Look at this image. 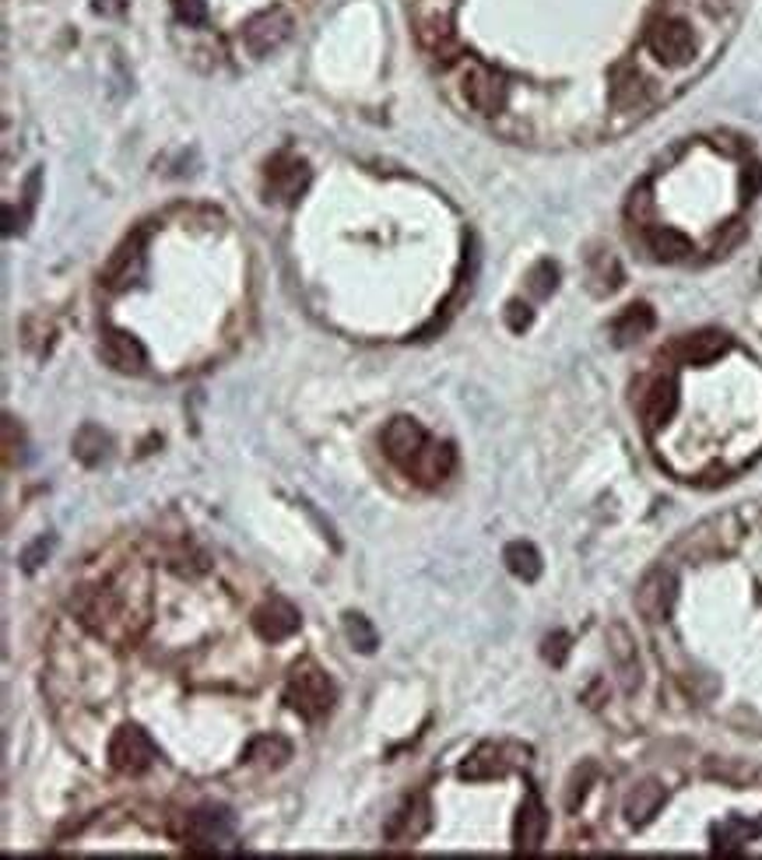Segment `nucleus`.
<instances>
[{
	"label": "nucleus",
	"mask_w": 762,
	"mask_h": 860,
	"mask_svg": "<svg viewBox=\"0 0 762 860\" xmlns=\"http://www.w3.org/2000/svg\"><path fill=\"white\" fill-rule=\"evenodd\" d=\"M158 759L155 741L141 727H120L110 738V762L127 777H141Z\"/></svg>",
	"instance_id": "5"
},
{
	"label": "nucleus",
	"mask_w": 762,
	"mask_h": 860,
	"mask_svg": "<svg viewBox=\"0 0 762 860\" xmlns=\"http://www.w3.org/2000/svg\"><path fill=\"white\" fill-rule=\"evenodd\" d=\"M671 604H675V577L668 569H653L636 590V607L647 622H664L671 615Z\"/></svg>",
	"instance_id": "10"
},
{
	"label": "nucleus",
	"mask_w": 762,
	"mask_h": 860,
	"mask_svg": "<svg viewBox=\"0 0 762 860\" xmlns=\"http://www.w3.org/2000/svg\"><path fill=\"white\" fill-rule=\"evenodd\" d=\"M254 629L260 633V639H268V643H285L289 636L299 633V612L289 601L271 597L254 612Z\"/></svg>",
	"instance_id": "12"
},
{
	"label": "nucleus",
	"mask_w": 762,
	"mask_h": 860,
	"mask_svg": "<svg viewBox=\"0 0 762 860\" xmlns=\"http://www.w3.org/2000/svg\"><path fill=\"white\" fill-rule=\"evenodd\" d=\"M545 833H548V815L541 808L538 794H527L524 808L517 815V826H513V844H517V850L530 853L545 844Z\"/></svg>",
	"instance_id": "18"
},
{
	"label": "nucleus",
	"mask_w": 762,
	"mask_h": 860,
	"mask_svg": "<svg viewBox=\"0 0 762 860\" xmlns=\"http://www.w3.org/2000/svg\"><path fill=\"white\" fill-rule=\"evenodd\" d=\"M433 826V808L429 801H425V794H415L404 801V808L397 815H390L383 836L390 839V844H415V839H422L425 833H429Z\"/></svg>",
	"instance_id": "9"
},
{
	"label": "nucleus",
	"mask_w": 762,
	"mask_h": 860,
	"mask_svg": "<svg viewBox=\"0 0 762 860\" xmlns=\"http://www.w3.org/2000/svg\"><path fill=\"white\" fill-rule=\"evenodd\" d=\"M556 281H559V267L552 264V260H541L535 271H530V289H535L538 295H548L556 289Z\"/></svg>",
	"instance_id": "27"
},
{
	"label": "nucleus",
	"mask_w": 762,
	"mask_h": 860,
	"mask_svg": "<svg viewBox=\"0 0 762 860\" xmlns=\"http://www.w3.org/2000/svg\"><path fill=\"white\" fill-rule=\"evenodd\" d=\"M127 572L110 583V587H96L85 590L78 597V615L92 633H99L110 643H131L141 629H145V583L137 590H131Z\"/></svg>",
	"instance_id": "1"
},
{
	"label": "nucleus",
	"mask_w": 762,
	"mask_h": 860,
	"mask_svg": "<svg viewBox=\"0 0 762 860\" xmlns=\"http://www.w3.org/2000/svg\"><path fill=\"white\" fill-rule=\"evenodd\" d=\"M292 756V745L285 738H278V734H271V738H257L250 745V751H246V759H260L264 766H281Z\"/></svg>",
	"instance_id": "25"
},
{
	"label": "nucleus",
	"mask_w": 762,
	"mask_h": 860,
	"mask_svg": "<svg viewBox=\"0 0 762 860\" xmlns=\"http://www.w3.org/2000/svg\"><path fill=\"white\" fill-rule=\"evenodd\" d=\"M460 96H464L468 110L482 113V116H500L506 110L509 102V88L503 85V78L495 75L492 67L478 64V60H468L464 67H460Z\"/></svg>",
	"instance_id": "3"
},
{
	"label": "nucleus",
	"mask_w": 762,
	"mask_h": 860,
	"mask_svg": "<svg viewBox=\"0 0 762 860\" xmlns=\"http://www.w3.org/2000/svg\"><path fill=\"white\" fill-rule=\"evenodd\" d=\"M453 468H457V454H453V446H447V443H425L422 446V454L412 460V463H404V474H412L418 485H425V489H436V485H442L450 474H453Z\"/></svg>",
	"instance_id": "8"
},
{
	"label": "nucleus",
	"mask_w": 762,
	"mask_h": 860,
	"mask_svg": "<svg viewBox=\"0 0 762 860\" xmlns=\"http://www.w3.org/2000/svg\"><path fill=\"white\" fill-rule=\"evenodd\" d=\"M289 35H292V18L281 8H271V11L257 14L254 22H246L243 43L254 57H268V53H274L281 43L289 40Z\"/></svg>",
	"instance_id": "7"
},
{
	"label": "nucleus",
	"mask_w": 762,
	"mask_h": 860,
	"mask_svg": "<svg viewBox=\"0 0 762 860\" xmlns=\"http://www.w3.org/2000/svg\"><path fill=\"white\" fill-rule=\"evenodd\" d=\"M468 780H489L495 773H503V762H500V748L495 745H482L474 751V756L464 762V769H460Z\"/></svg>",
	"instance_id": "24"
},
{
	"label": "nucleus",
	"mask_w": 762,
	"mask_h": 860,
	"mask_svg": "<svg viewBox=\"0 0 762 860\" xmlns=\"http://www.w3.org/2000/svg\"><path fill=\"white\" fill-rule=\"evenodd\" d=\"M647 49L668 67H685L696 57V32L682 18H658L647 29Z\"/></svg>",
	"instance_id": "4"
},
{
	"label": "nucleus",
	"mask_w": 762,
	"mask_h": 860,
	"mask_svg": "<svg viewBox=\"0 0 762 860\" xmlns=\"http://www.w3.org/2000/svg\"><path fill=\"white\" fill-rule=\"evenodd\" d=\"M285 703L303 716V721H321L327 716V710L334 706V685L330 678L316 668V664H299L289 674V685H285Z\"/></svg>",
	"instance_id": "2"
},
{
	"label": "nucleus",
	"mask_w": 762,
	"mask_h": 860,
	"mask_svg": "<svg viewBox=\"0 0 762 860\" xmlns=\"http://www.w3.org/2000/svg\"><path fill=\"white\" fill-rule=\"evenodd\" d=\"M425 443H429V439H425V428L415 418H394L383 428V454L394 460L397 468L412 463L422 454Z\"/></svg>",
	"instance_id": "11"
},
{
	"label": "nucleus",
	"mask_w": 762,
	"mask_h": 860,
	"mask_svg": "<svg viewBox=\"0 0 762 860\" xmlns=\"http://www.w3.org/2000/svg\"><path fill=\"white\" fill-rule=\"evenodd\" d=\"M647 249L658 260H682L693 254V243H688L679 228H650L647 232Z\"/></svg>",
	"instance_id": "21"
},
{
	"label": "nucleus",
	"mask_w": 762,
	"mask_h": 860,
	"mask_svg": "<svg viewBox=\"0 0 762 860\" xmlns=\"http://www.w3.org/2000/svg\"><path fill=\"white\" fill-rule=\"evenodd\" d=\"M661 801H664V791H661L658 783H640V786H636V791L629 794V801H626L629 822H636V826H640V822H647L653 812L661 808Z\"/></svg>",
	"instance_id": "23"
},
{
	"label": "nucleus",
	"mask_w": 762,
	"mask_h": 860,
	"mask_svg": "<svg viewBox=\"0 0 762 860\" xmlns=\"http://www.w3.org/2000/svg\"><path fill=\"white\" fill-rule=\"evenodd\" d=\"M679 407V393H675V380L671 376H661V380H653L643 393L640 401V415L647 422V428H661L671 415H675Z\"/></svg>",
	"instance_id": "17"
},
{
	"label": "nucleus",
	"mask_w": 762,
	"mask_h": 860,
	"mask_svg": "<svg viewBox=\"0 0 762 860\" xmlns=\"http://www.w3.org/2000/svg\"><path fill=\"white\" fill-rule=\"evenodd\" d=\"M306 183H310V169L303 158L278 155L268 166V193L278 197V201H295L306 190Z\"/></svg>",
	"instance_id": "13"
},
{
	"label": "nucleus",
	"mask_w": 762,
	"mask_h": 860,
	"mask_svg": "<svg viewBox=\"0 0 762 860\" xmlns=\"http://www.w3.org/2000/svg\"><path fill=\"white\" fill-rule=\"evenodd\" d=\"M123 8H127V0H96V11L102 14H120Z\"/></svg>",
	"instance_id": "30"
},
{
	"label": "nucleus",
	"mask_w": 762,
	"mask_h": 860,
	"mask_svg": "<svg viewBox=\"0 0 762 860\" xmlns=\"http://www.w3.org/2000/svg\"><path fill=\"white\" fill-rule=\"evenodd\" d=\"M102 358L116 372H141V369H145V362H148V351L127 331H105L102 334Z\"/></svg>",
	"instance_id": "14"
},
{
	"label": "nucleus",
	"mask_w": 762,
	"mask_h": 860,
	"mask_svg": "<svg viewBox=\"0 0 762 860\" xmlns=\"http://www.w3.org/2000/svg\"><path fill=\"white\" fill-rule=\"evenodd\" d=\"M728 348H731V337H728V334H720V331H699V334H685L671 351H675L682 362H688V366H706V362H714V358H720Z\"/></svg>",
	"instance_id": "16"
},
{
	"label": "nucleus",
	"mask_w": 762,
	"mask_h": 860,
	"mask_svg": "<svg viewBox=\"0 0 762 860\" xmlns=\"http://www.w3.org/2000/svg\"><path fill=\"white\" fill-rule=\"evenodd\" d=\"M105 450H110V436L102 433L99 425H81L78 436H75V457L85 463V468H96V463H102Z\"/></svg>",
	"instance_id": "22"
},
{
	"label": "nucleus",
	"mask_w": 762,
	"mask_h": 860,
	"mask_svg": "<svg viewBox=\"0 0 762 860\" xmlns=\"http://www.w3.org/2000/svg\"><path fill=\"white\" fill-rule=\"evenodd\" d=\"M503 562H506V569L513 572V577L524 580V583H535V580L541 577V555H538L535 545H527V541L506 545Z\"/></svg>",
	"instance_id": "20"
},
{
	"label": "nucleus",
	"mask_w": 762,
	"mask_h": 860,
	"mask_svg": "<svg viewBox=\"0 0 762 860\" xmlns=\"http://www.w3.org/2000/svg\"><path fill=\"white\" fill-rule=\"evenodd\" d=\"M141 267H145V254H141V232L123 243L116 254L110 257L102 271V284L105 289H127L131 281L141 278Z\"/></svg>",
	"instance_id": "15"
},
{
	"label": "nucleus",
	"mask_w": 762,
	"mask_h": 860,
	"mask_svg": "<svg viewBox=\"0 0 762 860\" xmlns=\"http://www.w3.org/2000/svg\"><path fill=\"white\" fill-rule=\"evenodd\" d=\"M506 324H509L513 331H524V327L530 324V310L524 306V302H509V310H506Z\"/></svg>",
	"instance_id": "28"
},
{
	"label": "nucleus",
	"mask_w": 762,
	"mask_h": 860,
	"mask_svg": "<svg viewBox=\"0 0 762 860\" xmlns=\"http://www.w3.org/2000/svg\"><path fill=\"white\" fill-rule=\"evenodd\" d=\"M545 657L552 660V664H559V660L565 657V636H556V639H548L545 643Z\"/></svg>",
	"instance_id": "29"
},
{
	"label": "nucleus",
	"mask_w": 762,
	"mask_h": 860,
	"mask_svg": "<svg viewBox=\"0 0 762 860\" xmlns=\"http://www.w3.org/2000/svg\"><path fill=\"white\" fill-rule=\"evenodd\" d=\"M650 331H653V310L643 306V302H636V306L623 310L615 316V324H612L615 345H632V342H640V337H647Z\"/></svg>",
	"instance_id": "19"
},
{
	"label": "nucleus",
	"mask_w": 762,
	"mask_h": 860,
	"mask_svg": "<svg viewBox=\"0 0 762 860\" xmlns=\"http://www.w3.org/2000/svg\"><path fill=\"white\" fill-rule=\"evenodd\" d=\"M345 633H348V639L356 643L362 654L377 650V633H373V625H369L362 615H345Z\"/></svg>",
	"instance_id": "26"
},
{
	"label": "nucleus",
	"mask_w": 762,
	"mask_h": 860,
	"mask_svg": "<svg viewBox=\"0 0 762 860\" xmlns=\"http://www.w3.org/2000/svg\"><path fill=\"white\" fill-rule=\"evenodd\" d=\"M228 836H233V818L218 808H201L183 818V844L190 850L215 853V847L225 844Z\"/></svg>",
	"instance_id": "6"
}]
</instances>
